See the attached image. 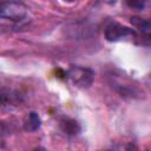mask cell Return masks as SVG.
<instances>
[{
  "instance_id": "4",
  "label": "cell",
  "mask_w": 151,
  "mask_h": 151,
  "mask_svg": "<svg viewBox=\"0 0 151 151\" xmlns=\"http://www.w3.org/2000/svg\"><path fill=\"white\" fill-rule=\"evenodd\" d=\"M40 125H41V120H40L39 114L37 112H29L25 119L24 129L28 132H33V131L38 130L40 127Z\"/></svg>"
},
{
  "instance_id": "6",
  "label": "cell",
  "mask_w": 151,
  "mask_h": 151,
  "mask_svg": "<svg viewBox=\"0 0 151 151\" xmlns=\"http://www.w3.org/2000/svg\"><path fill=\"white\" fill-rule=\"evenodd\" d=\"M131 24L138 28L140 32L145 33L146 35H149L150 33V29H151V26H150V22L145 19H142V18H137V17H132L131 18Z\"/></svg>"
},
{
  "instance_id": "5",
  "label": "cell",
  "mask_w": 151,
  "mask_h": 151,
  "mask_svg": "<svg viewBox=\"0 0 151 151\" xmlns=\"http://www.w3.org/2000/svg\"><path fill=\"white\" fill-rule=\"evenodd\" d=\"M60 129L63 130V132H65L66 134H77L80 131V126L78 124V122H76L74 119H64L60 122Z\"/></svg>"
},
{
  "instance_id": "7",
  "label": "cell",
  "mask_w": 151,
  "mask_h": 151,
  "mask_svg": "<svg viewBox=\"0 0 151 151\" xmlns=\"http://www.w3.org/2000/svg\"><path fill=\"white\" fill-rule=\"evenodd\" d=\"M129 5H130L131 7H137V8H139V9H142V8L144 7V2H129Z\"/></svg>"
},
{
  "instance_id": "2",
  "label": "cell",
  "mask_w": 151,
  "mask_h": 151,
  "mask_svg": "<svg viewBox=\"0 0 151 151\" xmlns=\"http://www.w3.org/2000/svg\"><path fill=\"white\" fill-rule=\"evenodd\" d=\"M65 74L74 86L81 88L90 87L94 79V72L91 68L83 66H71Z\"/></svg>"
},
{
  "instance_id": "3",
  "label": "cell",
  "mask_w": 151,
  "mask_h": 151,
  "mask_svg": "<svg viewBox=\"0 0 151 151\" xmlns=\"http://www.w3.org/2000/svg\"><path fill=\"white\" fill-rule=\"evenodd\" d=\"M105 39L111 42L120 41V40H126V39H134L137 38V32L127 27L125 25H122L116 21H111L106 27H105Z\"/></svg>"
},
{
  "instance_id": "1",
  "label": "cell",
  "mask_w": 151,
  "mask_h": 151,
  "mask_svg": "<svg viewBox=\"0 0 151 151\" xmlns=\"http://www.w3.org/2000/svg\"><path fill=\"white\" fill-rule=\"evenodd\" d=\"M28 14V8L25 4L18 1L0 2V18L14 22L24 20Z\"/></svg>"
},
{
  "instance_id": "8",
  "label": "cell",
  "mask_w": 151,
  "mask_h": 151,
  "mask_svg": "<svg viewBox=\"0 0 151 151\" xmlns=\"http://www.w3.org/2000/svg\"><path fill=\"white\" fill-rule=\"evenodd\" d=\"M33 151H46L45 149H42V147H38V149H34Z\"/></svg>"
},
{
  "instance_id": "9",
  "label": "cell",
  "mask_w": 151,
  "mask_h": 151,
  "mask_svg": "<svg viewBox=\"0 0 151 151\" xmlns=\"http://www.w3.org/2000/svg\"><path fill=\"white\" fill-rule=\"evenodd\" d=\"M127 151H136V150H134V147H133V146H129ZM146 151H149V150H146Z\"/></svg>"
}]
</instances>
